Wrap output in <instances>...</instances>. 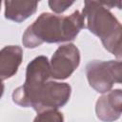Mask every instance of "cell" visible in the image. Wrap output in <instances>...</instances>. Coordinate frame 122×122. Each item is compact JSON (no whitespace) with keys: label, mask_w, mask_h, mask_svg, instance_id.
<instances>
[{"label":"cell","mask_w":122,"mask_h":122,"mask_svg":"<svg viewBox=\"0 0 122 122\" xmlns=\"http://www.w3.org/2000/svg\"><path fill=\"white\" fill-rule=\"evenodd\" d=\"M85 27V17L78 10L70 16L42 13L23 35L26 48H35L42 43H58L74 39Z\"/></svg>","instance_id":"6da1fadb"},{"label":"cell","mask_w":122,"mask_h":122,"mask_svg":"<svg viewBox=\"0 0 122 122\" xmlns=\"http://www.w3.org/2000/svg\"><path fill=\"white\" fill-rule=\"evenodd\" d=\"M83 16L87 18V28L97 35L104 47L115 54L121 56V25L117 19L99 2H85Z\"/></svg>","instance_id":"7a4b0ae2"},{"label":"cell","mask_w":122,"mask_h":122,"mask_svg":"<svg viewBox=\"0 0 122 122\" xmlns=\"http://www.w3.org/2000/svg\"><path fill=\"white\" fill-rule=\"evenodd\" d=\"M51 76L50 63L47 57L38 56L27 67L26 80L23 86L12 93L13 101L23 107H31L46 80Z\"/></svg>","instance_id":"3957f363"},{"label":"cell","mask_w":122,"mask_h":122,"mask_svg":"<svg viewBox=\"0 0 122 122\" xmlns=\"http://www.w3.org/2000/svg\"><path fill=\"white\" fill-rule=\"evenodd\" d=\"M88 81L98 92H107L113 83H121L120 61H92L86 67Z\"/></svg>","instance_id":"277c9868"},{"label":"cell","mask_w":122,"mask_h":122,"mask_svg":"<svg viewBox=\"0 0 122 122\" xmlns=\"http://www.w3.org/2000/svg\"><path fill=\"white\" fill-rule=\"evenodd\" d=\"M70 95L71 87L67 83H45L31 107L37 112L54 110L64 106L68 102Z\"/></svg>","instance_id":"5b68a950"},{"label":"cell","mask_w":122,"mask_h":122,"mask_svg":"<svg viewBox=\"0 0 122 122\" xmlns=\"http://www.w3.org/2000/svg\"><path fill=\"white\" fill-rule=\"evenodd\" d=\"M79 62V51L74 45L69 44L61 46L51 57L50 65L51 75L56 79H65L74 71Z\"/></svg>","instance_id":"8992f818"},{"label":"cell","mask_w":122,"mask_h":122,"mask_svg":"<svg viewBox=\"0 0 122 122\" xmlns=\"http://www.w3.org/2000/svg\"><path fill=\"white\" fill-rule=\"evenodd\" d=\"M121 90H114L98 98L96 103V114L105 122H112L121 114Z\"/></svg>","instance_id":"52a82bcc"},{"label":"cell","mask_w":122,"mask_h":122,"mask_svg":"<svg viewBox=\"0 0 122 122\" xmlns=\"http://www.w3.org/2000/svg\"><path fill=\"white\" fill-rule=\"evenodd\" d=\"M23 59V52L18 46H6L0 51V80L14 75Z\"/></svg>","instance_id":"ba28073f"},{"label":"cell","mask_w":122,"mask_h":122,"mask_svg":"<svg viewBox=\"0 0 122 122\" xmlns=\"http://www.w3.org/2000/svg\"><path fill=\"white\" fill-rule=\"evenodd\" d=\"M38 3L30 1H6L5 17L20 23L36 11Z\"/></svg>","instance_id":"9c48e42d"},{"label":"cell","mask_w":122,"mask_h":122,"mask_svg":"<svg viewBox=\"0 0 122 122\" xmlns=\"http://www.w3.org/2000/svg\"><path fill=\"white\" fill-rule=\"evenodd\" d=\"M33 122H64L63 115L56 110H47L39 112Z\"/></svg>","instance_id":"30bf717a"},{"label":"cell","mask_w":122,"mask_h":122,"mask_svg":"<svg viewBox=\"0 0 122 122\" xmlns=\"http://www.w3.org/2000/svg\"><path fill=\"white\" fill-rule=\"evenodd\" d=\"M73 4V2H66V1H49V5L51 7V9L55 11V12H63L64 10H66L70 6H71Z\"/></svg>","instance_id":"8fae6325"},{"label":"cell","mask_w":122,"mask_h":122,"mask_svg":"<svg viewBox=\"0 0 122 122\" xmlns=\"http://www.w3.org/2000/svg\"><path fill=\"white\" fill-rule=\"evenodd\" d=\"M3 92H4V85L2 83V80H0V97L2 96Z\"/></svg>","instance_id":"7c38bea8"},{"label":"cell","mask_w":122,"mask_h":122,"mask_svg":"<svg viewBox=\"0 0 122 122\" xmlns=\"http://www.w3.org/2000/svg\"><path fill=\"white\" fill-rule=\"evenodd\" d=\"M0 6H1V2H0Z\"/></svg>","instance_id":"4fadbf2b"}]
</instances>
